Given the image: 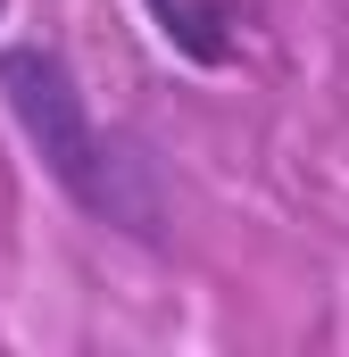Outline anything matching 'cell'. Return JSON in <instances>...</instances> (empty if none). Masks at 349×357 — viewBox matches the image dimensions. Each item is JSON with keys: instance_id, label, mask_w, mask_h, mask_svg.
I'll use <instances>...</instances> for the list:
<instances>
[{"instance_id": "cell-1", "label": "cell", "mask_w": 349, "mask_h": 357, "mask_svg": "<svg viewBox=\"0 0 349 357\" xmlns=\"http://www.w3.org/2000/svg\"><path fill=\"white\" fill-rule=\"evenodd\" d=\"M0 100H8L25 150L42 158V175L59 183L84 216L158 241V191H150V167L91 116L75 67H67L50 42H0Z\"/></svg>"}, {"instance_id": "cell-2", "label": "cell", "mask_w": 349, "mask_h": 357, "mask_svg": "<svg viewBox=\"0 0 349 357\" xmlns=\"http://www.w3.org/2000/svg\"><path fill=\"white\" fill-rule=\"evenodd\" d=\"M150 8H158V33H167L183 59H200V67H225V59H233V42H225V33H208V25L225 17L216 0H150Z\"/></svg>"}]
</instances>
